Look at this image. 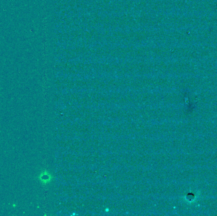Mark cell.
<instances>
[{"instance_id": "obj_1", "label": "cell", "mask_w": 217, "mask_h": 216, "mask_svg": "<svg viewBox=\"0 0 217 216\" xmlns=\"http://www.w3.org/2000/svg\"><path fill=\"white\" fill-rule=\"evenodd\" d=\"M39 179L43 184H47L48 182L51 181V176L48 172L44 171L39 175Z\"/></svg>"}]
</instances>
